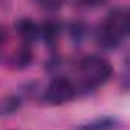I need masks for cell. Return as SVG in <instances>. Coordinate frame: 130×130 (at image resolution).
Segmentation results:
<instances>
[{
    "mask_svg": "<svg viewBox=\"0 0 130 130\" xmlns=\"http://www.w3.org/2000/svg\"><path fill=\"white\" fill-rule=\"evenodd\" d=\"M70 35H71V38L74 39V41H80L82 38H83V35H85V24L82 23V21H74V23H71L70 24Z\"/></svg>",
    "mask_w": 130,
    "mask_h": 130,
    "instance_id": "11",
    "label": "cell"
},
{
    "mask_svg": "<svg viewBox=\"0 0 130 130\" xmlns=\"http://www.w3.org/2000/svg\"><path fill=\"white\" fill-rule=\"evenodd\" d=\"M126 64H127V65L130 67V52L127 53V55H126Z\"/></svg>",
    "mask_w": 130,
    "mask_h": 130,
    "instance_id": "13",
    "label": "cell"
},
{
    "mask_svg": "<svg viewBox=\"0 0 130 130\" xmlns=\"http://www.w3.org/2000/svg\"><path fill=\"white\" fill-rule=\"evenodd\" d=\"M112 76V65L110 62L100 55L85 56L77 64V77L79 86L85 91L95 89L106 83ZM77 86V91H79Z\"/></svg>",
    "mask_w": 130,
    "mask_h": 130,
    "instance_id": "1",
    "label": "cell"
},
{
    "mask_svg": "<svg viewBox=\"0 0 130 130\" xmlns=\"http://www.w3.org/2000/svg\"><path fill=\"white\" fill-rule=\"evenodd\" d=\"M76 94H77V86L70 79L58 76L48 82V85L44 91V100L48 104L59 106V104L71 101L76 97Z\"/></svg>",
    "mask_w": 130,
    "mask_h": 130,
    "instance_id": "2",
    "label": "cell"
},
{
    "mask_svg": "<svg viewBox=\"0 0 130 130\" xmlns=\"http://www.w3.org/2000/svg\"><path fill=\"white\" fill-rule=\"evenodd\" d=\"M107 18L110 20V23L120 30V33L126 38L130 35V8H118L113 9Z\"/></svg>",
    "mask_w": 130,
    "mask_h": 130,
    "instance_id": "5",
    "label": "cell"
},
{
    "mask_svg": "<svg viewBox=\"0 0 130 130\" xmlns=\"http://www.w3.org/2000/svg\"><path fill=\"white\" fill-rule=\"evenodd\" d=\"M94 36H95L97 44L101 48H104V50H113V48H117V47L121 44V41H123V36L117 32L106 20L98 24V27L95 29Z\"/></svg>",
    "mask_w": 130,
    "mask_h": 130,
    "instance_id": "3",
    "label": "cell"
},
{
    "mask_svg": "<svg viewBox=\"0 0 130 130\" xmlns=\"http://www.w3.org/2000/svg\"><path fill=\"white\" fill-rule=\"evenodd\" d=\"M62 32V24L56 20H47L41 24V38L45 41V44L53 45L59 39Z\"/></svg>",
    "mask_w": 130,
    "mask_h": 130,
    "instance_id": "7",
    "label": "cell"
},
{
    "mask_svg": "<svg viewBox=\"0 0 130 130\" xmlns=\"http://www.w3.org/2000/svg\"><path fill=\"white\" fill-rule=\"evenodd\" d=\"M30 62H32V50H30V45L29 44H24L14 55L12 64L15 65V67H18V68H24V67L30 65Z\"/></svg>",
    "mask_w": 130,
    "mask_h": 130,
    "instance_id": "9",
    "label": "cell"
},
{
    "mask_svg": "<svg viewBox=\"0 0 130 130\" xmlns=\"http://www.w3.org/2000/svg\"><path fill=\"white\" fill-rule=\"evenodd\" d=\"M15 30L24 41V44H29V45L38 38H41V26L36 24L30 18H20L15 23Z\"/></svg>",
    "mask_w": 130,
    "mask_h": 130,
    "instance_id": "4",
    "label": "cell"
},
{
    "mask_svg": "<svg viewBox=\"0 0 130 130\" xmlns=\"http://www.w3.org/2000/svg\"><path fill=\"white\" fill-rule=\"evenodd\" d=\"M118 127V120L113 117H100L88 123L79 124L73 130H115Z\"/></svg>",
    "mask_w": 130,
    "mask_h": 130,
    "instance_id": "6",
    "label": "cell"
},
{
    "mask_svg": "<svg viewBox=\"0 0 130 130\" xmlns=\"http://www.w3.org/2000/svg\"><path fill=\"white\" fill-rule=\"evenodd\" d=\"M32 2L39 9L47 11V12H55V11L61 9L65 3V0H32Z\"/></svg>",
    "mask_w": 130,
    "mask_h": 130,
    "instance_id": "10",
    "label": "cell"
},
{
    "mask_svg": "<svg viewBox=\"0 0 130 130\" xmlns=\"http://www.w3.org/2000/svg\"><path fill=\"white\" fill-rule=\"evenodd\" d=\"M106 0H76V3L82 8H97L100 5H103Z\"/></svg>",
    "mask_w": 130,
    "mask_h": 130,
    "instance_id": "12",
    "label": "cell"
},
{
    "mask_svg": "<svg viewBox=\"0 0 130 130\" xmlns=\"http://www.w3.org/2000/svg\"><path fill=\"white\" fill-rule=\"evenodd\" d=\"M21 107V100L17 95H6L0 98V118L14 115Z\"/></svg>",
    "mask_w": 130,
    "mask_h": 130,
    "instance_id": "8",
    "label": "cell"
}]
</instances>
